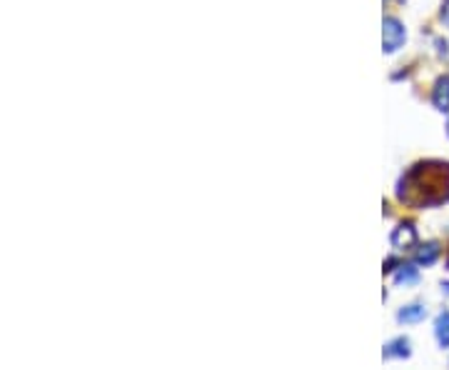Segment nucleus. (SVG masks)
<instances>
[{"instance_id": "f257e3e1", "label": "nucleus", "mask_w": 449, "mask_h": 370, "mask_svg": "<svg viewBox=\"0 0 449 370\" xmlns=\"http://www.w3.org/2000/svg\"><path fill=\"white\" fill-rule=\"evenodd\" d=\"M405 38H407L405 28L399 26L394 18H387L385 20V33H382V40H385V51L387 53H394L399 45L405 43Z\"/></svg>"}, {"instance_id": "f03ea898", "label": "nucleus", "mask_w": 449, "mask_h": 370, "mask_svg": "<svg viewBox=\"0 0 449 370\" xmlns=\"http://www.w3.org/2000/svg\"><path fill=\"white\" fill-rule=\"evenodd\" d=\"M414 240H417V235H414L412 226H399L397 230H394V235H392L394 248H407V245H412Z\"/></svg>"}, {"instance_id": "7ed1b4c3", "label": "nucleus", "mask_w": 449, "mask_h": 370, "mask_svg": "<svg viewBox=\"0 0 449 370\" xmlns=\"http://www.w3.org/2000/svg\"><path fill=\"white\" fill-rule=\"evenodd\" d=\"M434 106L437 110H449V78H442L434 88Z\"/></svg>"}, {"instance_id": "20e7f679", "label": "nucleus", "mask_w": 449, "mask_h": 370, "mask_svg": "<svg viewBox=\"0 0 449 370\" xmlns=\"http://www.w3.org/2000/svg\"><path fill=\"white\" fill-rule=\"evenodd\" d=\"M410 355V340L397 338L385 348V358H407Z\"/></svg>"}, {"instance_id": "39448f33", "label": "nucleus", "mask_w": 449, "mask_h": 370, "mask_svg": "<svg viewBox=\"0 0 449 370\" xmlns=\"http://www.w3.org/2000/svg\"><path fill=\"white\" fill-rule=\"evenodd\" d=\"M424 315H427V308L424 305H410L405 310H399L397 318L402 323H419V320H424Z\"/></svg>"}, {"instance_id": "423d86ee", "label": "nucleus", "mask_w": 449, "mask_h": 370, "mask_svg": "<svg viewBox=\"0 0 449 370\" xmlns=\"http://www.w3.org/2000/svg\"><path fill=\"white\" fill-rule=\"evenodd\" d=\"M437 340H439V345H444L447 348L449 345V313H442L439 318H437Z\"/></svg>"}, {"instance_id": "0eeeda50", "label": "nucleus", "mask_w": 449, "mask_h": 370, "mask_svg": "<svg viewBox=\"0 0 449 370\" xmlns=\"http://www.w3.org/2000/svg\"><path fill=\"white\" fill-rule=\"evenodd\" d=\"M419 276H417V268L414 265H402V270L397 273V283H405V285H412V283H417Z\"/></svg>"}, {"instance_id": "6e6552de", "label": "nucleus", "mask_w": 449, "mask_h": 370, "mask_svg": "<svg viewBox=\"0 0 449 370\" xmlns=\"http://www.w3.org/2000/svg\"><path fill=\"white\" fill-rule=\"evenodd\" d=\"M437 255H439V248H437L434 243H430V245H427V251L417 253V260H419V263H424V265H430V263H434Z\"/></svg>"}, {"instance_id": "1a4fd4ad", "label": "nucleus", "mask_w": 449, "mask_h": 370, "mask_svg": "<svg viewBox=\"0 0 449 370\" xmlns=\"http://www.w3.org/2000/svg\"><path fill=\"white\" fill-rule=\"evenodd\" d=\"M442 20L449 26V3H447V8H444V10H442Z\"/></svg>"}, {"instance_id": "9d476101", "label": "nucleus", "mask_w": 449, "mask_h": 370, "mask_svg": "<svg viewBox=\"0 0 449 370\" xmlns=\"http://www.w3.org/2000/svg\"><path fill=\"white\" fill-rule=\"evenodd\" d=\"M447 133H449V126H447Z\"/></svg>"}]
</instances>
